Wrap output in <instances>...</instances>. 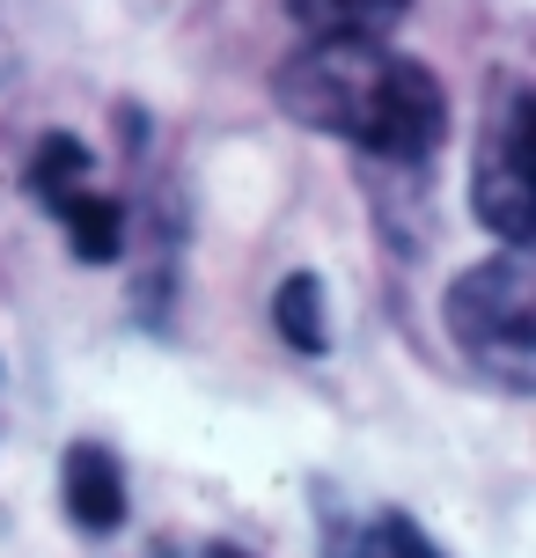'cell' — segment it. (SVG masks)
I'll use <instances>...</instances> for the list:
<instances>
[{
    "label": "cell",
    "instance_id": "1",
    "mask_svg": "<svg viewBox=\"0 0 536 558\" xmlns=\"http://www.w3.org/2000/svg\"><path fill=\"white\" fill-rule=\"evenodd\" d=\"M272 96L294 125L361 147L375 169H426L449 140V88L382 37H309L280 59Z\"/></svg>",
    "mask_w": 536,
    "mask_h": 558
},
{
    "label": "cell",
    "instance_id": "2",
    "mask_svg": "<svg viewBox=\"0 0 536 558\" xmlns=\"http://www.w3.org/2000/svg\"><path fill=\"white\" fill-rule=\"evenodd\" d=\"M441 324H449L463 367H478L492 390L529 397L536 390V257H529V243H500L471 272H455L449 294H441Z\"/></svg>",
    "mask_w": 536,
    "mask_h": 558
},
{
    "label": "cell",
    "instance_id": "3",
    "mask_svg": "<svg viewBox=\"0 0 536 558\" xmlns=\"http://www.w3.org/2000/svg\"><path fill=\"white\" fill-rule=\"evenodd\" d=\"M529 140H536V96L522 82H508L500 118L478 147L471 169V214L478 228H492L500 243H529L536 235V177H529Z\"/></svg>",
    "mask_w": 536,
    "mask_h": 558
},
{
    "label": "cell",
    "instance_id": "4",
    "mask_svg": "<svg viewBox=\"0 0 536 558\" xmlns=\"http://www.w3.org/2000/svg\"><path fill=\"white\" fill-rule=\"evenodd\" d=\"M59 507L82 536H118L125 514H133V493H125V463H118L103 441H74L59 456Z\"/></svg>",
    "mask_w": 536,
    "mask_h": 558
},
{
    "label": "cell",
    "instance_id": "5",
    "mask_svg": "<svg viewBox=\"0 0 536 558\" xmlns=\"http://www.w3.org/2000/svg\"><path fill=\"white\" fill-rule=\"evenodd\" d=\"M45 214L66 228V243H74L82 265H118V251H125V198L96 192V184H74V192L45 198Z\"/></svg>",
    "mask_w": 536,
    "mask_h": 558
},
{
    "label": "cell",
    "instance_id": "6",
    "mask_svg": "<svg viewBox=\"0 0 536 558\" xmlns=\"http://www.w3.org/2000/svg\"><path fill=\"white\" fill-rule=\"evenodd\" d=\"M272 324H280V338L294 345V353H331V294H324V279L316 272H287L280 287H272Z\"/></svg>",
    "mask_w": 536,
    "mask_h": 558
},
{
    "label": "cell",
    "instance_id": "7",
    "mask_svg": "<svg viewBox=\"0 0 536 558\" xmlns=\"http://www.w3.org/2000/svg\"><path fill=\"white\" fill-rule=\"evenodd\" d=\"M287 15L309 37H390L412 0H287Z\"/></svg>",
    "mask_w": 536,
    "mask_h": 558
},
{
    "label": "cell",
    "instance_id": "8",
    "mask_svg": "<svg viewBox=\"0 0 536 558\" xmlns=\"http://www.w3.org/2000/svg\"><path fill=\"white\" fill-rule=\"evenodd\" d=\"M88 177H96V155H88L74 133H45V140H37V155H29V169H23V184H29L37 206L59 198V192H74V184H88Z\"/></svg>",
    "mask_w": 536,
    "mask_h": 558
},
{
    "label": "cell",
    "instance_id": "9",
    "mask_svg": "<svg viewBox=\"0 0 536 558\" xmlns=\"http://www.w3.org/2000/svg\"><path fill=\"white\" fill-rule=\"evenodd\" d=\"M324 558H382V522H361V514H324Z\"/></svg>",
    "mask_w": 536,
    "mask_h": 558
},
{
    "label": "cell",
    "instance_id": "10",
    "mask_svg": "<svg viewBox=\"0 0 536 558\" xmlns=\"http://www.w3.org/2000/svg\"><path fill=\"white\" fill-rule=\"evenodd\" d=\"M375 522H382V558H449L419 522H412V514H397V507H390V514H375Z\"/></svg>",
    "mask_w": 536,
    "mask_h": 558
},
{
    "label": "cell",
    "instance_id": "11",
    "mask_svg": "<svg viewBox=\"0 0 536 558\" xmlns=\"http://www.w3.org/2000/svg\"><path fill=\"white\" fill-rule=\"evenodd\" d=\"M155 558H251L243 544H192V551H176V544H162Z\"/></svg>",
    "mask_w": 536,
    "mask_h": 558
}]
</instances>
